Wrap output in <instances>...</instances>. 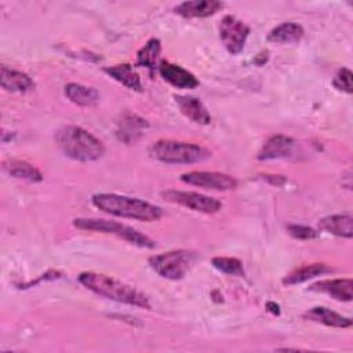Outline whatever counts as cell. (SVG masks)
I'll use <instances>...</instances> for the list:
<instances>
[{"mask_svg":"<svg viewBox=\"0 0 353 353\" xmlns=\"http://www.w3.org/2000/svg\"><path fill=\"white\" fill-rule=\"evenodd\" d=\"M91 203L102 212L143 222L159 221L163 215V210L159 205L117 193H95L91 197Z\"/></svg>","mask_w":353,"mask_h":353,"instance_id":"1","label":"cell"},{"mask_svg":"<svg viewBox=\"0 0 353 353\" xmlns=\"http://www.w3.org/2000/svg\"><path fill=\"white\" fill-rule=\"evenodd\" d=\"M77 280L81 285H84L87 290L92 291L99 296L130 306L150 309L149 298L143 292L138 291L132 285H128L106 274L95 272H83L77 276Z\"/></svg>","mask_w":353,"mask_h":353,"instance_id":"2","label":"cell"},{"mask_svg":"<svg viewBox=\"0 0 353 353\" xmlns=\"http://www.w3.org/2000/svg\"><path fill=\"white\" fill-rule=\"evenodd\" d=\"M54 138L59 150L76 161H95L105 153L103 143L79 125H63L57 130Z\"/></svg>","mask_w":353,"mask_h":353,"instance_id":"3","label":"cell"},{"mask_svg":"<svg viewBox=\"0 0 353 353\" xmlns=\"http://www.w3.org/2000/svg\"><path fill=\"white\" fill-rule=\"evenodd\" d=\"M152 159L165 164H194L211 156L208 149L201 145L172 139H159L148 148Z\"/></svg>","mask_w":353,"mask_h":353,"instance_id":"4","label":"cell"},{"mask_svg":"<svg viewBox=\"0 0 353 353\" xmlns=\"http://www.w3.org/2000/svg\"><path fill=\"white\" fill-rule=\"evenodd\" d=\"M73 225L83 230L101 232L106 234H113L119 239L125 240L130 244H134L141 248H154L156 243L148 237L146 234L138 232L137 229L127 226L120 222L108 221V219H97V218H76L73 219Z\"/></svg>","mask_w":353,"mask_h":353,"instance_id":"5","label":"cell"},{"mask_svg":"<svg viewBox=\"0 0 353 353\" xmlns=\"http://www.w3.org/2000/svg\"><path fill=\"white\" fill-rule=\"evenodd\" d=\"M196 259V254L188 250H174L149 258L150 268L163 279L181 280L186 276Z\"/></svg>","mask_w":353,"mask_h":353,"instance_id":"6","label":"cell"},{"mask_svg":"<svg viewBox=\"0 0 353 353\" xmlns=\"http://www.w3.org/2000/svg\"><path fill=\"white\" fill-rule=\"evenodd\" d=\"M161 196L174 204L182 205L192 211L203 214H215L222 208V203L218 199L189 190H175L170 189L161 193Z\"/></svg>","mask_w":353,"mask_h":353,"instance_id":"7","label":"cell"},{"mask_svg":"<svg viewBox=\"0 0 353 353\" xmlns=\"http://www.w3.org/2000/svg\"><path fill=\"white\" fill-rule=\"evenodd\" d=\"M250 26L233 15H225L219 25V37L232 55H237L243 51L247 37L250 34Z\"/></svg>","mask_w":353,"mask_h":353,"instance_id":"8","label":"cell"},{"mask_svg":"<svg viewBox=\"0 0 353 353\" xmlns=\"http://www.w3.org/2000/svg\"><path fill=\"white\" fill-rule=\"evenodd\" d=\"M181 181L188 185L211 189V190H232V189H236L237 186V181L232 175L216 172V171L185 172L181 175Z\"/></svg>","mask_w":353,"mask_h":353,"instance_id":"9","label":"cell"},{"mask_svg":"<svg viewBox=\"0 0 353 353\" xmlns=\"http://www.w3.org/2000/svg\"><path fill=\"white\" fill-rule=\"evenodd\" d=\"M159 69V73L160 76L167 81L170 83L171 85H174L175 88H182V90H192V88H196L200 83L197 80V77L183 69L182 66L179 65H175V63H171L168 61H161L157 66Z\"/></svg>","mask_w":353,"mask_h":353,"instance_id":"10","label":"cell"},{"mask_svg":"<svg viewBox=\"0 0 353 353\" xmlns=\"http://www.w3.org/2000/svg\"><path fill=\"white\" fill-rule=\"evenodd\" d=\"M295 146V141L283 134H274L269 137L258 152V160H274L285 159L291 156Z\"/></svg>","mask_w":353,"mask_h":353,"instance_id":"11","label":"cell"},{"mask_svg":"<svg viewBox=\"0 0 353 353\" xmlns=\"http://www.w3.org/2000/svg\"><path fill=\"white\" fill-rule=\"evenodd\" d=\"M310 291L323 292L341 302H350L353 298L352 279H327L317 281L309 287Z\"/></svg>","mask_w":353,"mask_h":353,"instance_id":"12","label":"cell"},{"mask_svg":"<svg viewBox=\"0 0 353 353\" xmlns=\"http://www.w3.org/2000/svg\"><path fill=\"white\" fill-rule=\"evenodd\" d=\"M223 3L218 0H190L174 7V12L183 18H207L222 10Z\"/></svg>","mask_w":353,"mask_h":353,"instance_id":"13","label":"cell"},{"mask_svg":"<svg viewBox=\"0 0 353 353\" xmlns=\"http://www.w3.org/2000/svg\"><path fill=\"white\" fill-rule=\"evenodd\" d=\"M174 99L181 113L190 121L201 125L211 123V114L199 98L192 95H174Z\"/></svg>","mask_w":353,"mask_h":353,"instance_id":"14","label":"cell"},{"mask_svg":"<svg viewBox=\"0 0 353 353\" xmlns=\"http://www.w3.org/2000/svg\"><path fill=\"white\" fill-rule=\"evenodd\" d=\"M0 83L1 87L8 92L25 94L34 88V81L23 72L7 68L6 65L0 69Z\"/></svg>","mask_w":353,"mask_h":353,"instance_id":"15","label":"cell"},{"mask_svg":"<svg viewBox=\"0 0 353 353\" xmlns=\"http://www.w3.org/2000/svg\"><path fill=\"white\" fill-rule=\"evenodd\" d=\"M303 317L306 320L320 323L328 327H335V328H350L352 327V320L346 316H342L325 306H314L309 309Z\"/></svg>","mask_w":353,"mask_h":353,"instance_id":"16","label":"cell"},{"mask_svg":"<svg viewBox=\"0 0 353 353\" xmlns=\"http://www.w3.org/2000/svg\"><path fill=\"white\" fill-rule=\"evenodd\" d=\"M321 230H325L334 236L352 239L353 237V216L352 214H335L324 216L319 221Z\"/></svg>","mask_w":353,"mask_h":353,"instance_id":"17","label":"cell"},{"mask_svg":"<svg viewBox=\"0 0 353 353\" xmlns=\"http://www.w3.org/2000/svg\"><path fill=\"white\" fill-rule=\"evenodd\" d=\"M103 72L109 74L113 80L123 84L128 90L142 91V81L137 70L130 63H119L109 68H105Z\"/></svg>","mask_w":353,"mask_h":353,"instance_id":"18","label":"cell"},{"mask_svg":"<svg viewBox=\"0 0 353 353\" xmlns=\"http://www.w3.org/2000/svg\"><path fill=\"white\" fill-rule=\"evenodd\" d=\"M148 125H149L148 121L143 120L142 117H139L137 114L127 113L123 116L121 121L119 123L117 137H119V139H121L127 143L135 142L138 138L142 137V134Z\"/></svg>","mask_w":353,"mask_h":353,"instance_id":"19","label":"cell"},{"mask_svg":"<svg viewBox=\"0 0 353 353\" xmlns=\"http://www.w3.org/2000/svg\"><path fill=\"white\" fill-rule=\"evenodd\" d=\"M3 170L8 175L18 178V179H23V181H29V182L43 181V174L40 172V170L25 160H18V159L4 160Z\"/></svg>","mask_w":353,"mask_h":353,"instance_id":"20","label":"cell"},{"mask_svg":"<svg viewBox=\"0 0 353 353\" xmlns=\"http://www.w3.org/2000/svg\"><path fill=\"white\" fill-rule=\"evenodd\" d=\"M303 33L305 32L301 25L295 22H283L269 32L268 40L277 44H292L301 41Z\"/></svg>","mask_w":353,"mask_h":353,"instance_id":"21","label":"cell"},{"mask_svg":"<svg viewBox=\"0 0 353 353\" xmlns=\"http://www.w3.org/2000/svg\"><path fill=\"white\" fill-rule=\"evenodd\" d=\"M66 98L79 106H92L99 101V92L92 88L79 83H69L65 85Z\"/></svg>","mask_w":353,"mask_h":353,"instance_id":"22","label":"cell"},{"mask_svg":"<svg viewBox=\"0 0 353 353\" xmlns=\"http://www.w3.org/2000/svg\"><path fill=\"white\" fill-rule=\"evenodd\" d=\"M332 269L324 263H312V265H303L301 268L294 269L292 272H290L284 279H283V284L285 285H295V284H301L303 281H307L313 277L317 276H323L325 273H331Z\"/></svg>","mask_w":353,"mask_h":353,"instance_id":"23","label":"cell"},{"mask_svg":"<svg viewBox=\"0 0 353 353\" xmlns=\"http://www.w3.org/2000/svg\"><path fill=\"white\" fill-rule=\"evenodd\" d=\"M161 52V43L159 39H150L137 54V65L153 70L157 68V62Z\"/></svg>","mask_w":353,"mask_h":353,"instance_id":"24","label":"cell"},{"mask_svg":"<svg viewBox=\"0 0 353 353\" xmlns=\"http://www.w3.org/2000/svg\"><path fill=\"white\" fill-rule=\"evenodd\" d=\"M212 266L225 273V274H229V276H237V277H241L244 276V268H243V263L241 261H239L237 258H230V256H215L212 258L211 261Z\"/></svg>","mask_w":353,"mask_h":353,"instance_id":"25","label":"cell"},{"mask_svg":"<svg viewBox=\"0 0 353 353\" xmlns=\"http://www.w3.org/2000/svg\"><path fill=\"white\" fill-rule=\"evenodd\" d=\"M352 72L347 69V68H342L336 72L334 80H332V84L336 90L339 91H343V92H347V94H352Z\"/></svg>","mask_w":353,"mask_h":353,"instance_id":"26","label":"cell"},{"mask_svg":"<svg viewBox=\"0 0 353 353\" xmlns=\"http://www.w3.org/2000/svg\"><path fill=\"white\" fill-rule=\"evenodd\" d=\"M287 230L294 239H298V240H310V239H314L319 236V232H316L313 228H309L305 225H296V223L288 225Z\"/></svg>","mask_w":353,"mask_h":353,"instance_id":"27","label":"cell"},{"mask_svg":"<svg viewBox=\"0 0 353 353\" xmlns=\"http://www.w3.org/2000/svg\"><path fill=\"white\" fill-rule=\"evenodd\" d=\"M266 307H268L273 314H279V313H280V307H279V305L274 303V302H268V303H266Z\"/></svg>","mask_w":353,"mask_h":353,"instance_id":"28","label":"cell"}]
</instances>
